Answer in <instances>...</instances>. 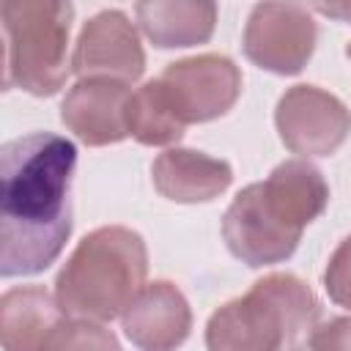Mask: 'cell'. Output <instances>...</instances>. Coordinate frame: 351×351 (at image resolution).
Here are the masks:
<instances>
[{"label":"cell","instance_id":"obj_1","mask_svg":"<svg viewBox=\"0 0 351 351\" xmlns=\"http://www.w3.org/2000/svg\"><path fill=\"white\" fill-rule=\"evenodd\" d=\"M77 148L33 132L0 148V274L27 277L58 261L71 233Z\"/></svg>","mask_w":351,"mask_h":351},{"label":"cell","instance_id":"obj_2","mask_svg":"<svg viewBox=\"0 0 351 351\" xmlns=\"http://www.w3.org/2000/svg\"><path fill=\"white\" fill-rule=\"evenodd\" d=\"M318 299L307 282L277 271L222 304L206 326L208 351H304L318 329Z\"/></svg>","mask_w":351,"mask_h":351},{"label":"cell","instance_id":"obj_3","mask_svg":"<svg viewBox=\"0 0 351 351\" xmlns=\"http://www.w3.org/2000/svg\"><path fill=\"white\" fill-rule=\"evenodd\" d=\"M148 252L140 233L107 225L88 233L55 280V299L71 318L110 321L145 288Z\"/></svg>","mask_w":351,"mask_h":351},{"label":"cell","instance_id":"obj_4","mask_svg":"<svg viewBox=\"0 0 351 351\" xmlns=\"http://www.w3.org/2000/svg\"><path fill=\"white\" fill-rule=\"evenodd\" d=\"M5 60L3 85L22 88L33 96H52L69 74L71 3L8 0L0 5Z\"/></svg>","mask_w":351,"mask_h":351},{"label":"cell","instance_id":"obj_5","mask_svg":"<svg viewBox=\"0 0 351 351\" xmlns=\"http://www.w3.org/2000/svg\"><path fill=\"white\" fill-rule=\"evenodd\" d=\"M156 80L184 126L225 115L241 93L239 66L230 58L211 52L176 60Z\"/></svg>","mask_w":351,"mask_h":351},{"label":"cell","instance_id":"obj_6","mask_svg":"<svg viewBox=\"0 0 351 351\" xmlns=\"http://www.w3.org/2000/svg\"><path fill=\"white\" fill-rule=\"evenodd\" d=\"M315 22L304 5L261 3L244 27V55L274 74H299L315 49Z\"/></svg>","mask_w":351,"mask_h":351},{"label":"cell","instance_id":"obj_7","mask_svg":"<svg viewBox=\"0 0 351 351\" xmlns=\"http://www.w3.org/2000/svg\"><path fill=\"white\" fill-rule=\"evenodd\" d=\"M222 239L247 266H269L293 255L302 230L288 225L266 200L261 181L244 186L225 211Z\"/></svg>","mask_w":351,"mask_h":351},{"label":"cell","instance_id":"obj_8","mask_svg":"<svg viewBox=\"0 0 351 351\" xmlns=\"http://www.w3.org/2000/svg\"><path fill=\"white\" fill-rule=\"evenodd\" d=\"M274 121L282 143L302 156H329L351 132L348 107L315 85L288 88L277 101Z\"/></svg>","mask_w":351,"mask_h":351},{"label":"cell","instance_id":"obj_9","mask_svg":"<svg viewBox=\"0 0 351 351\" xmlns=\"http://www.w3.org/2000/svg\"><path fill=\"white\" fill-rule=\"evenodd\" d=\"M71 69L80 80L134 82L145 69L140 36L123 11H101L90 16L77 38Z\"/></svg>","mask_w":351,"mask_h":351},{"label":"cell","instance_id":"obj_10","mask_svg":"<svg viewBox=\"0 0 351 351\" xmlns=\"http://www.w3.org/2000/svg\"><path fill=\"white\" fill-rule=\"evenodd\" d=\"M132 90L115 80H80L60 104L63 123L88 145H110L129 137Z\"/></svg>","mask_w":351,"mask_h":351},{"label":"cell","instance_id":"obj_11","mask_svg":"<svg viewBox=\"0 0 351 351\" xmlns=\"http://www.w3.org/2000/svg\"><path fill=\"white\" fill-rule=\"evenodd\" d=\"M121 321L140 351H176L189 337L192 310L173 282L156 280L137 293Z\"/></svg>","mask_w":351,"mask_h":351},{"label":"cell","instance_id":"obj_12","mask_svg":"<svg viewBox=\"0 0 351 351\" xmlns=\"http://www.w3.org/2000/svg\"><path fill=\"white\" fill-rule=\"evenodd\" d=\"M154 186L176 203H206L228 189L233 170L225 159L192 148H170L151 165Z\"/></svg>","mask_w":351,"mask_h":351},{"label":"cell","instance_id":"obj_13","mask_svg":"<svg viewBox=\"0 0 351 351\" xmlns=\"http://www.w3.org/2000/svg\"><path fill=\"white\" fill-rule=\"evenodd\" d=\"M63 318V307L41 285H22L5 291L0 299L3 351H44L49 335Z\"/></svg>","mask_w":351,"mask_h":351},{"label":"cell","instance_id":"obj_14","mask_svg":"<svg viewBox=\"0 0 351 351\" xmlns=\"http://www.w3.org/2000/svg\"><path fill=\"white\" fill-rule=\"evenodd\" d=\"M271 208L293 228L304 230L329 203V186L315 165L307 159H288L261 181Z\"/></svg>","mask_w":351,"mask_h":351},{"label":"cell","instance_id":"obj_15","mask_svg":"<svg viewBox=\"0 0 351 351\" xmlns=\"http://www.w3.org/2000/svg\"><path fill=\"white\" fill-rule=\"evenodd\" d=\"M143 33L162 49L203 44L214 33L217 5L214 3H186V0H151L134 5Z\"/></svg>","mask_w":351,"mask_h":351},{"label":"cell","instance_id":"obj_16","mask_svg":"<svg viewBox=\"0 0 351 351\" xmlns=\"http://www.w3.org/2000/svg\"><path fill=\"white\" fill-rule=\"evenodd\" d=\"M129 134L143 145H170L184 134V123L176 115L159 80H148L129 99Z\"/></svg>","mask_w":351,"mask_h":351},{"label":"cell","instance_id":"obj_17","mask_svg":"<svg viewBox=\"0 0 351 351\" xmlns=\"http://www.w3.org/2000/svg\"><path fill=\"white\" fill-rule=\"evenodd\" d=\"M44 351H121L118 337L104 329L99 321L85 318H63L58 329L49 335Z\"/></svg>","mask_w":351,"mask_h":351},{"label":"cell","instance_id":"obj_18","mask_svg":"<svg viewBox=\"0 0 351 351\" xmlns=\"http://www.w3.org/2000/svg\"><path fill=\"white\" fill-rule=\"evenodd\" d=\"M324 285L335 304L351 310V236L343 239L332 252L324 271Z\"/></svg>","mask_w":351,"mask_h":351},{"label":"cell","instance_id":"obj_19","mask_svg":"<svg viewBox=\"0 0 351 351\" xmlns=\"http://www.w3.org/2000/svg\"><path fill=\"white\" fill-rule=\"evenodd\" d=\"M313 351H351V318H332L321 324L310 340Z\"/></svg>","mask_w":351,"mask_h":351},{"label":"cell","instance_id":"obj_20","mask_svg":"<svg viewBox=\"0 0 351 351\" xmlns=\"http://www.w3.org/2000/svg\"><path fill=\"white\" fill-rule=\"evenodd\" d=\"M313 8L321 11V14H326V16H337L343 22H351V3H318Z\"/></svg>","mask_w":351,"mask_h":351},{"label":"cell","instance_id":"obj_21","mask_svg":"<svg viewBox=\"0 0 351 351\" xmlns=\"http://www.w3.org/2000/svg\"><path fill=\"white\" fill-rule=\"evenodd\" d=\"M346 55H348V58H351V44H348V47H346Z\"/></svg>","mask_w":351,"mask_h":351}]
</instances>
